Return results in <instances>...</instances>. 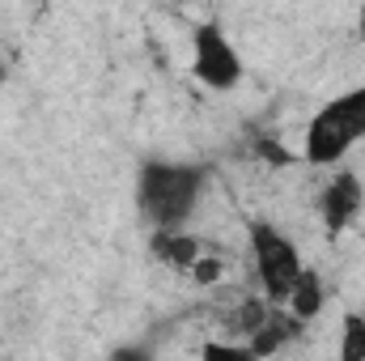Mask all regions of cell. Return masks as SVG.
<instances>
[{"mask_svg":"<svg viewBox=\"0 0 365 361\" xmlns=\"http://www.w3.org/2000/svg\"><path fill=\"white\" fill-rule=\"evenodd\" d=\"M110 361H158V357H153L149 345H119V349L110 353Z\"/></svg>","mask_w":365,"mask_h":361,"instance_id":"obj_13","label":"cell"},{"mask_svg":"<svg viewBox=\"0 0 365 361\" xmlns=\"http://www.w3.org/2000/svg\"><path fill=\"white\" fill-rule=\"evenodd\" d=\"M204 187H208L204 166L149 158L136 175V208L153 230H182L195 217Z\"/></svg>","mask_w":365,"mask_h":361,"instance_id":"obj_1","label":"cell"},{"mask_svg":"<svg viewBox=\"0 0 365 361\" xmlns=\"http://www.w3.org/2000/svg\"><path fill=\"white\" fill-rule=\"evenodd\" d=\"M323 306H327V285H323V276L314 268H306L302 276H297V285H293V293L284 298V315H293L302 327L306 323H314L319 315H323Z\"/></svg>","mask_w":365,"mask_h":361,"instance_id":"obj_7","label":"cell"},{"mask_svg":"<svg viewBox=\"0 0 365 361\" xmlns=\"http://www.w3.org/2000/svg\"><path fill=\"white\" fill-rule=\"evenodd\" d=\"M365 208V183L357 171H336L319 191V221L331 238H340Z\"/></svg>","mask_w":365,"mask_h":361,"instance_id":"obj_5","label":"cell"},{"mask_svg":"<svg viewBox=\"0 0 365 361\" xmlns=\"http://www.w3.org/2000/svg\"><path fill=\"white\" fill-rule=\"evenodd\" d=\"M149 255L175 272H191V264L204 255V243L187 230H153L149 234Z\"/></svg>","mask_w":365,"mask_h":361,"instance_id":"obj_6","label":"cell"},{"mask_svg":"<svg viewBox=\"0 0 365 361\" xmlns=\"http://www.w3.org/2000/svg\"><path fill=\"white\" fill-rule=\"evenodd\" d=\"M272 310H280V306L264 302V298H242V302L234 306V327L242 332V345H247L255 332H264V323L272 319Z\"/></svg>","mask_w":365,"mask_h":361,"instance_id":"obj_10","label":"cell"},{"mask_svg":"<svg viewBox=\"0 0 365 361\" xmlns=\"http://www.w3.org/2000/svg\"><path fill=\"white\" fill-rule=\"evenodd\" d=\"M200 289H212V285H221L225 280V260L221 255H200L195 264H191V272H187Z\"/></svg>","mask_w":365,"mask_h":361,"instance_id":"obj_12","label":"cell"},{"mask_svg":"<svg viewBox=\"0 0 365 361\" xmlns=\"http://www.w3.org/2000/svg\"><path fill=\"white\" fill-rule=\"evenodd\" d=\"M191 73H195L200 86H208L217 93L238 90L242 56H238V47L230 43V34L217 21H204V26L191 30Z\"/></svg>","mask_w":365,"mask_h":361,"instance_id":"obj_4","label":"cell"},{"mask_svg":"<svg viewBox=\"0 0 365 361\" xmlns=\"http://www.w3.org/2000/svg\"><path fill=\"white\" fill-rule=\"evenodd\" d=\"M357 34H361V39H365V4H361V9H357Z\"/></svg>","mask_w":365,"mask_h":361,"instance_id":"obj_14","label":"cell"},{"mask_svg":"<svg viewBox=\"0 0 365 361\" xmlns=\"http://www.w3.org/2000/svg\"><path fill=\"white\" fill-rule=\"evenodd\" d=\"M336 361H365V315L361 310H349V315L340 319Z\"/></svg>","mask_w":365,"mask_h":361,"instance_id":"obj_9","label":"cell"},{"mask_svg":"<svg viewBox=\"0 0 365 361\" xmlns=\"http://www.w3.org/2000/svg\"><path fill=\"white\" fill-rule=\"evenodd\" d=\"M293 336H302V323H297L293 315H284V310H272V319L264 323V332H255L247 345H251V353L259 361H268L272 353H280Z\"/></svg>","mask_w":365,"mask_h":361,"instance_id":"obj_8","label":"cell"},{"mask_svg":"<svg viewBox=\"0 0 365 361\" xmlns=\"http://www.w3.org/2000/svg\"><path fill=\"white\" fill-rule=\"evenodd\" d=\"M200 361H259V357L242 340H204L200 345Z\"/></svg>","mask_w":365,"mask_h":361,"instance_id":"obj_11","label":"cell"},{"mask_svg":"<svg viewBox=\"0 0 365 361\" xmlns=\"http://www.w3.org/2000/svg\"><path fill=\"white\" fill-rule=\"evenodd\" d=\"M247 243H251V264H255V280H259V298L284 306V298L293 293L297 276L306 272V260L297 251V243L272 225V221H251L247 225Z\"/></svg>","mask_w":365,"mask_h":361,"instance_id":"obj_3","label":"cell"},{"mask_svg":"<svg viewBox=\"0 0 365 361\" xmlns=\"http://www.w3.org/2000/svg\"><path fill=\"white\" fill-rule=\"evenodd\" d=\"M365 141V86L344 90L340 98H331L327 106H319V115L306 123L302 136V162L306 166H340L349 158L353 145Z\"/></svg>","mask_w":365,"mask_h":361,"instance_id":"obj_2","label":"cell"}]
</instances>
